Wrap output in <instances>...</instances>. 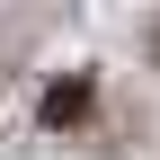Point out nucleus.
Returning a JSON list of instances; mask_svg holds the SVG:
<instances>
[{
  "label": "nucleus",
  "instance_id": "nucleus-2",
  "mask_svg": "<svg viewBox=\"0 0 160 160\" xmlns=\"http://www.w3.org/2000/svg\"><path fill=\"white\" fill-rule=\"evenodd\" d=\"M151 53H160V27H151Z\"/></svg>",
  "mask_w": 160,
  "mask_h": 160
},
{
  "label": "nucleus",
  "instance_id": "nucleus-1",
  "mask_svg": "<svg viewBox=\"0 0 160 160\" xmlns=\"http://www.w3.org/2000/svg\"><path fill=\"white\" fill-rule=\"evenodd\" d=\"M45 116H53V125H71V116H89V80H62V89L45 98Z\"/></svg>",
  "mask_w": 160,
  "mask_h": 160
}]
</instances>
